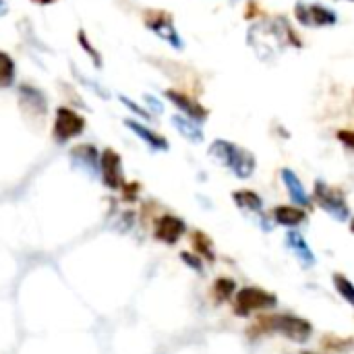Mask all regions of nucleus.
<instances>
[{
    "label": "nucleus",
    "instance_id": "20e7f679",
    "mask_svg": "<svg viewBox=\"0 0 354 354\" xmlns=\"http://www.w3.org/2000/svg\"><path fill=\"white\" fill-rule=\"evenodd\" d=\"M276 303H278V299L272 292H266L263 288H257V286H247V288H241L236 295L234 313L241 317H247L255 311L272 309V307H276Z\"/></svg>",
    "mask_w": 354,
    "mask_h": 354
},
{
    "label": "nucleus",
    "instance_id": "bb28decb",
    "mask_svg": "<svg viewBox=\"0 0 354 354\" xmlns=\"http://www.w3.org/2000/svg\"><path fill=\"white\" fill-rule=\"evenodd\" d=\"M180 257H183V261H185L187 266H191V268H195V270H201V263H199V261L195 259V255H189V253H183Z\"/></svg>",
    "mask_w": 354,
    "mask_h": 354
},
{
    "label": "nucleus",
    "instance_id": "b1692460",
    "mask_svg": "<svg viewBox=\"0 0 354 354\" xmlns=\"http://www.w3.org/2000/svg\"><path fill=\"white\" fill-rule=\"evenodd\" d=\"M77 37H79V44H81V48L85 50V54H87V56H91V62H93V66H95V68H102V56H100V54L95 52V48H93V46L87 41V35H85V31H79V35H77Z\"/></svg>",
    "mask_w": 354,
    "mask_h": 354
},
{
    "label": "nucleus",
    "instance_id": "412c9836",
    "mask_svg": "<svg viewBox=\"0 0 354 354\" xmlns=\"http://www.w3.org/2000/svg\"><path fill=\"white\" fill-rule=\"evenodd\" d=\"M234 290H236V284H234L230 278H220V280H216V284H214L216 301H226V299H230Z\"/></svg>",
    "mask_w": 354,
    "mask_h": 354
},
{
    "label": "nucleus",
    "instance_id": "7ed1b4c3",
    "mask_svg": "<svg viewBox=\"0 0 354 354\" xmlns=\"http://www.w3.org/2000/svg\"><path fill=\"white\" fill-rule=\"evenodd\" d=\"M259 324L266 326V330L278 332V334H282L284 338H288L292 342H307L311 338V332H313V328H311V324L307 319H301V317L288 315V313L266 317Z\"/></svg>",
    "mask_w": 354,
    "mask_h": 354
},
{
    "label": "nucleus",
    "instance_id": "a878e982",
    "mask_svg": "<svg viewBox=\"0 0 354 354\" xmlns=\"http://www.w3.org/2000/svg\"><path fill=\"white\" fill-rule=\"evenodd\" d=\"M145 104H147L149 110L156 112V114H162V112H164V104H162L156 95H151V93H145Z\"/></svg>",
    "mask_w": 354,
    "mask_h": 354
},
{
    "label": "nucleus",
    "instance_id": "4468645a",
    "mask_svg": "<svg viewBox=\"0 0 354 354\" xmlns=\"http://www.w3.org/2000/svg\"><path fill=\"white\" fill-rule=\"evenodd\" d=\"M124 124H127L139 139H143L151 149L168 151V141H166L164 137H160L158 133H153L151 129H147V127H143V124H139V122H135V120H124Z\"/></svg>",
    "mask_w": 354,
    "mask_h": 354
},
{
    "label": "nucleus",
    "instance_id": "cd10ccee",
    "mask_svg": "<svg viewBox=\"0 0 354 354\" xmlns=\"http://www.w3.org/2000/svg\"><path fill=\"white\" fill-rule=\"evenodd\" d=\"M338 137L346 143V147H353V133L351 131H340Z\"/></svg>",
    "mask_w": 354,
    "mask_h": 354
},
{
    "label": "nucleus",
    "instance_id": "5701e85b",
    "mask_svg": "<svg viewBox=\"0 0 354 354\" xmlns=\"http://www.w3.org/2000/svg\"><path fill=\"white\" fill-rule=\"evenodd\" d=\"M21 97L27 100V102H31L35 108H39V112H46V100H44V95L37 89H33V87H21Z\"/></svg>",
    "mask_w": 354,
    "mask_h": 354
},
{
    "label": "nucleus",
    "instance_id": "c756f323",
    "mask_svg": "<svg viewBox=\"0 0 354 354\" xmlns=\"http://www.w3.org/2000/svg\"><path fill=\"white\" fill-rule=\"evenodd\" d=\"M31 2H35V4H52L54 0H31Z\"/></svg>",
    "mask_w": 354,
    "mask_h": 354
},
{
    "label": "nucleus",
    "instance_id": "423d86ee",
    "mask_svg": "<svg viewBox=\"0 0 354 354\" xmlns=\"http://www.w3.org/2000/svg\"><path fill=\"white\" fill-rule=\"evenodd\" d=\"M85 131V118L75 112L73 108H58L56 110V120H54V127H52V137L54 141L58 143H66L68 139L81 135Z\"/></svg>",
    "mask_w": 354,
    "mask_h": 354
},
{
    "label": "nucleus",
    "instance_id": "6e6552de",
    "mask_svg": "<svg viewBox=\"0 0 354 354\" xmlns=\"http://www.w3.org/2000/svg\"><path fill=\"white\" fill-rule=\"evenodd\" d=\"M295 15L301 25L305 27H328L338 21V15L322 4H309V2H299L295 6Z\"/></svg>",
    "mask_w": 354,
    "mask_h": 354
},
{
    "label": "nucleus",
    "instance_id": "393cba45",
    "mask_svg": "<svg viewBox=\"0 0 354 354\" xmlns=\"http://www.w3.org/2000/svg\"><path fill=\"white\" fill-rule=\"evenodd\" d=\"M120 102H122V104H124V106H127L131 112H135L139 118H145V120H149V118H151V116H149V112H147V110H143L141 106H137L135 102H131V97H127V95H120Z\"/></svg>",
    "mask_w": 354,
    "mask_h": 354
},
{
    "label": "nucleus",
    "instance_id": "7c9ffc66",
    "mask_svg": "<svg viewBox=\"0 0 354 354\" xmlns=\"http://www.w3.org/2000/svg\"><path fill=\"white\" fill-rule=\"evenodd\" d=\"M303 354H315V353H303Z\"/></svg>",
    "mask_w": 354,
    "mask_h": 354
},
{
    "label": "nucleus",
    "instance_id": "f8f14e48",
    "mask_svg": "<svg viewBox=\"0 0 354 354\" xmlns=\"http://www.w3.org/2000/svg\"><path fill=\"white\" fill-rule=\"evenodd\" d=\"M71 160L75 166L83 168L87 174L95 176L100 172V158H97V151L95 147L91 145H79L71 151Z\"/></svg>",
    "mask_w": 354,
    "mask_h": 354
},
{
    "label": "nucleus",
    "instance_id": "2eb2a0df",
    "mask_svg": "<svg viewBox=\"0 0 354 354\" xmlns=\"http://www.w3.org/2000/svg\"><path fill=\"white\" fill-rule=\"evenodd\" d=\"M170 122H172V127H174L185 139H189V141H193V143H201V141H203L201 127H199L195 120L187 118L185 114H174V116L170 118Z\"/></svg>",
    "mask_w": 354,
    "mask_h": 354
},
{
    "label": "nucleus",
    "instance_id": "f257e3e1",
    "mask_svg": "<svg viewBox=\"0 0 354 354\" xmlns=\"http://www.w3.org/2000/svg\"><path fill=\"white\" fill-rule=\"evenodd\" d=\"M249 44L255 48L257 56L266 62L274 60L276 54L284 52L290 46H301L299 37L295 35L292 27L284 17H278L274 21H259L249 31Z\"/></svg>",
    "mask_w": 354,
    "mask_h": 354
},
{
    "label": "nucleus",
    "instance_id": "f3484780",
    "mask_svg": "<svg viewBox=\"0 0 354 354\" xmlns=\"http://www.w3.org/2000/svg\"><path fill=\"white\" fill-rule=\"evenodd\" d=\"M274 218H276V222H278L280 226H290V228H295V226H299V224H303V222L307 220V214H305L303 209H299V207L278 205V207L274 209Z\"/></svg>",
    "mask_w": 354,
    "mask_h": 354
},
{
    "label": "nucleus",
    "instance_id": "a211bd4d",
    "mask_svg": "<svg viewBox=\"0 0 354 354\" xmlns=\"http://www.w3.org/2000/svg\"><path fill=\"white\" fill-rule=\"evenodd\" d=\"M232 199L241 209H247V212H261L263 209L261 197L257 193H253V191H247V189L236 191V193H232Z\"/></svg>",
    "mask_w": 354,
    "mask_h": 354
},
{
    "label": "nucleus",
    "instance_id": "0eeeda50",
    "mask_svg": "<svg viewBox=\"0 0 354 354\" xmlns=\"http://www.w3.org/2000/svg\"><path fill=\"white\" fill-rule=\"evenodd\" d=\"M145 25L147 29H151L160 39H164L166 44H170L176 50H183V37L172 21V15L164 12V10H147L145 12Z\"/></svg>",
    "mask_w": 354,
    "mask_h": 354
},
{
    "label": "nucleus",
    "instance_id": "9b49d317",
    "mask_svg": "<svg viewBox=\"0 0 354 354\" xmlns=\"http://www.w3.org/2000/svg\"><path fill=\"white\" fill-rule=\"evenodd\" d=\"M166 97H168L174 106H178L180 112H183L187 118H191V120H195V122H203V120L207 118V110H205L199 102L191 100L189 95H185V93H180V91H176V89H168V91H166Z\"/></svg>",
    "mask_w": 354,
    "mask_h": 354
},
{
    "label": "nucleus",
    "instance_id": "f03ea898",
    "mask_svg": "<svg viewBox=\"0 0 354 354\" xmlns=\"http://www.w3.org/2000/svg\"><path fill=\"white\" fill-rule=\"evenodd\" d=\"M209 156L222 166H226L239 178H249L257 166V160L249 149L239 147L232 141H224V139H218L209 145Z\"/></svg>",
    "mask_w": 354,
    "mask_h": 354
},
{
    "label": "nucleus",
    "instance_id": "9d476101",
    "mask_svg": "<svg viewBox=\"0 0 354 354\" xmlns=\"http://www.w3.org/2000/svg\"><path fill=\"white\" fill-rule=\"evenodd\" d=\"M187 232V226L180 218L176 216H162L158 222H156V239L166 243V245H174L178 243V239Z\"/></svg>",
    "mask_w": 354,
    "mask_h": 354
},
{
    "label": "nucleus",
    "instance_id": "4be33fe9",
    "mask_svg": "<svg viewBox=\"0 0 354 354\" xmlns=\"http://www.w3.org/2000/svg\"><path fill=\"white\" fill-rule=\"evenodd\" d=\"M334 284H336V288H338V292L346 299V303H354V286L353 282L348 280V278H344V276H334Z\"/></svg>",
    "mask_w": 354,
    "mask_h": 354
},
{
    "label": "nucleus",
    "instance_id": "ddd939ff",
    "mask_svg": "<svg viewBox=\"0 0 354 354\" xmlns=\"http://www.w3.org/2000/svg\"><path fill=\"white\" fill-rule=\"evenodd\" d=\"M280 176H282V180H284V185H286V189H288L290 199H292L297 205L307 207V205L311 203V199H309V195H307V191H305L301 178H299L290 168H284V170L280 172Z\"/></svg>",
    "mask_w": 354,
    "mask_h": 354
},
{
    "label": "nucleus",
    "instance_id": "aec40b11",
    "mask_svg": "<svg viewBox=\"0 0 354 354\" xmlns=\"http://www.w3.org/2000/svg\"><path fill=\"white\" fill-rule=\"evenodd\" d=\"M193 245H195V249L199 251V255H203V257H207L209 261H214V245H212V241H209V236H205L203 232H193Z\"/></svg>",
    "mask_w": 354,
    "mask_h": 354
},
{
    "label": "nucleus",
    "instance_id": "1a4fd4ad",
    "mask_svg": "<svg viewBox=\"0 0 354 354\" xmlns=\"http://www.w3.org/2000/svg\"><path fill=\"white\" fill-rule=\"evenodd\" d=\"M100 172L104 178V185L118 191L124 187V174H122V160L120 156L112 149L106 147L104 153L100 156Z\"/></svg>",
    "mask_w": 354,
    "mask_h": 354
},
{
    "label": "nucleus",
    "instance_id": "dca6fc26",
    "mask_svg": "<svg viewBox=\"0 0 354 354\" xmlns=\"http://www.w3.org/2000/svg\"><path fill=\"white\" fill-rule=\"evenodd\" d=\"M286 245L297 253V257H299L305 266H313V263H315V255H313V251L309 249V245H307V241H305V236H303L301 232H297V230L288 232Z\"/></svg>",
    "mask_w": 354,
    "mask_h": 354
},
{
    "label": "nucleus",
    "instance_id": "c85d7f7f",
    "mask_svg": "<svg viewBox=\"0 0 354 354\" xmlns=\"http://www.w3.org/2000/svg\"><path fill=\"white\" fill-rule=\"evenodd\" d=\"M6 12H8V4H6L4 0H0V17L6 15Z\"/></svg>",
    "mask_w": 354,
    "mask_h": 354
},
{
    "label": "nucleus",
    "instance_id": "6ab92c4d",
    "mask_svg": "<svg viewBox=\"0 0 354 354\" xmlns=\"http://www.w3.org/2000/svg\"><path fill=\"white\" fill-rule=\"evenodd\" d=\"M12 79H15V62L6 52L0 50V89L8 87Z\"/></svg>",
    "mask_w": 354,
    "mask_h": 354
},
{
    "label": "nucleus",
    "instance_id": "39448f33",
    "mask_svg": "<svg viewBox=\"0 0 354 354\" xmlns=\"http://www.w3.org/2000/svg\"><path fill=\"white\" fill-rule=\"evenodd\" d=\"M315 199L319 203V207L324 212H328L334 220H340V222H348L351 218V207L342 195V191L326 185L324 180H317L315 183Z\"/></svg>",
    "mask_w": 354,
    "mask_h": 354
}]
</instances>
